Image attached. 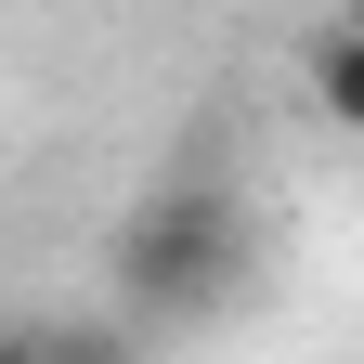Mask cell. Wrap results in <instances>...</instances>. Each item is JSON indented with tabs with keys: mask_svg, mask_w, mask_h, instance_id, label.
<instances>
[{
	"mask_svg": "<svg viewBox=\"0 0 364 364\" xmlns=\"http://www.w3.org/2000/svg\"><path fill=\"white\" fill-rule=\"evenodd\" d=\"M0 364H53V351H39V338H0Z\"/></svg>",
	"mask_w": 364,
	"mask_h": 364,
	"instance_id": "cell-3",
	"label": "cell"
},
{
	"mask_svg": "<svg viewBox=\"0 0 364 364\" xmlns=\"http://www.w3.org/2000/svg\"><path fill=\"white\" fill-rule=\"evenodd\" d=\"M117 273H130V312H221L247 287V208L235 196H208V182H182V196H156L144 221H130V247H117Z\"/></svg>",
	"mask_w": 364,
	"mask_h": 364,
	"instance_id": "cell-1",
	"label": "cell"
},
{
	"mask_svg": "<svg viewBox=\"0 0 364 364\" xmlns=\"http://www.w3.org/2000/svg\"><path fill=\"white\" fill-rule=\"evenodd\" d=\"M326 117H338V130H364V26L326 53Z\"/></svg>",
	"mask_w": 364,
	"mask_h": 364,
	"instance_id": "cell-2",
	"label": "cell"
}]
</instances>
